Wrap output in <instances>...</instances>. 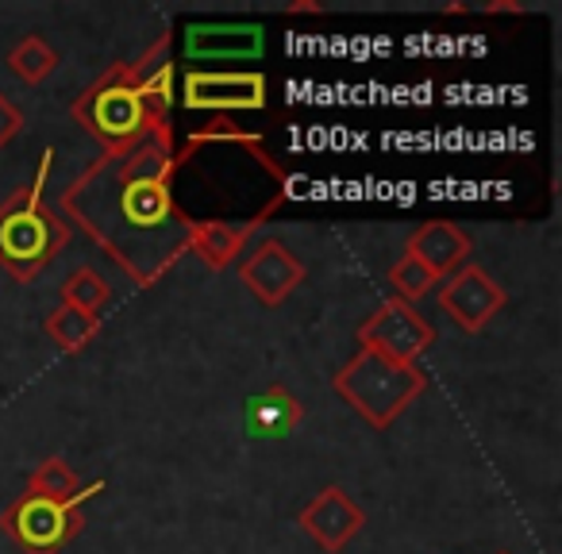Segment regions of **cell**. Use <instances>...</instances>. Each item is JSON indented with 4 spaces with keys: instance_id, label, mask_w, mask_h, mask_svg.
<instances>
[{
    "instance_id": "cell-7",
    "label": "cell",
    "mask_w": 562,
    "mask_h": 554,
    "mask_svg": "<svg viewBox=\"0 0 562 554\" xmlns=\"http://www.w3.org/2000/svg\"><path fill=\"white\" fill-rule=\"evenodd\" d=\"M270 93H266V78L255 70H193L181 81V104L189 112H216V116H232V112H258L266 109Z\"/></svg>"
},
{
    "instance_id": "cell-5",
    "label": "cell",
    "mask_w": 562,
    "mask_h": 554,
    "mask_svg": "<svg viewBox=\"0 0 562 554\" xmlns=\"http://www.w3.org/2000/svg\"><path fill=\"white\" fill-rule=\"evenodd\" d=\"M101 493V482L89 485V493H81L78 500H47L35 497V493H20L4 516H0V531L12 539L24 554H58L66 543L86 531V512H81V500Z\"/></svg>"
},
{
    "instance_id": "cell-2",
    "label": "cell",
    "mask_w": 562,
    "mask_h": 554,
    "mask_svg": "<svg viewBox=\"0 0 562 554\" xmlns=\"http://www.w3.org/2000/svg\"><path fill=\"white\" fill-rule=\"evenodd\" d=\"M170 35H162L139 58L116 63L104 78H97L70 112L104 150L132 147L147 135L170 132Z\"/></svg>"
},
{
    "instance_id": "cell-16",
    "label": "cell",
    "mask_w": 562,
    "mask_h": 554,
    "mask_svg": "<svg viewBox=\"0 0 562 554\" xmlns=\"http://www.w3.org/2000/svg\"><path fill=\"white\" fill-rule=\"evenodd\" d=\"M9 70L16 74L20 81H27V86H40V81H47L50 74L58 70V50L50 47L43 35H24V39L9 50Z\"/></svg>"
},
{
    "instance_id": "cell-20",
    "label": "cell",
    "mask_w": 562,
    "mask_h": 554,
    "mask_svg": "<svg viewBox=\"0 0 562 554\" xmlns=\"http://www.w3.org/2000/svg\"><path fill=\"white\" fill-rule=\"evenodd\" d=\"M24 124H27L24 112H20L16 104L9 101V97L0 93V150L9 147V143L16 139L20 132H24Z\"/></svg>"
},
{
    "instance_id": "cell-6",
    "label": "cell",
    "mask_w": 562,
    "mask_h": 554,
    "mask_svg": "<svg viewBox=\"0 0 562 554\" xmlns=\"http://www.w3.org/2000/svg\"><path fill=\"white\" fill-rule=\"evenodd\" d=\"M431 343H436L431 324L413 305H405L397 297L382 301L359 324V351H374L390 362H401V366H416Z\"/></svg>"
},
{
    "instance_id": "cell-22",
    "label": "cell",
    "mask_w": 562,
    "mask_h": 554,
    "mask_svg": "<svg viewBox=\"0 0 562 554\" xmlns=\"http://www.w3.org/2000/svg\"><path fill=\"white\" fill-rule=\"evenodd\" d=\"M508 12H513V16H520L524 4H508V0H501V4H485V16H508Z\"/></svg>"
},
{
    "instance_id": "cell-17",
    "label": "cell",
    "mask_w": 562,
    "mask_h": 554,
    "mask_svg": "<svg viewBox=\"0 0 562 554\" xmlns=\"http://www.w3.org/2000/svg\"><path fill=\"white\" fill-rule=\"evenodd\" d=\"M24 493H35V497H47V500H78L81 493H89V489H81V482H78V474L70 470V462H63V459H47V462H40V466L27 474V489Z\"/></svg>"
},
{
    "instance_id": "cell-10",
    "label": "cell",
    "mask_w": 562,
    "mask_h": 554,
    "mask_svg": "<svg viewBox=\"0 0 562 554\" xmlns=\"http://www.w3.org/2000/svg\"><path fill=\"white\" fill-rule=\"evenodd\" d=\"M297 523L321 551L339 554L362 528H367V512L355 505L347 489L328 485V489H321L305 508H301Z\"/></svg>"
},
{
    "instance_id": "cell-8",
    "label": "cell",
    "mask_w": 562,
    "mask_h": 554,
    "mask_svg": "<svg viewBox=\"0 0 562 554\" xmlns=\"http://www.w3.org/2000/svg\"><path fill=\"white\" fill-rule=\"evenodd\" d=\"M508 305V293L493 282V273L482 270V265L467 262L451 273L439 290V308L459 324L467 336H477L485 331V324Z\"/></svg>"
},
{
    "instance_id": "cell-4",
    "label": "cell",
    "mask_w": 562,
    "mask_h": 554,
    "mask_svg": "<svg viewBox=\"0 0 562 554\" xmlns=\"http://www.w3.org/2000/svg\"><path fill=\"white\" fill-rule=\"evenodd\" d=\"M331 389L370 423V428L385 431L424 389H428V374L420 366H401L374 351H359L347 359V366L336 370Z\"/></svg>"
},
{
    "instance_id": "cell-13",
    "label": "cell",
    "mask_w": 562,
    "mask_h": 554,
    "mask_svg": "<svg viewBox=\"0 0 562 554\" xmlns=\"http://www.w3.org/2000/svg\"><path fill=\"white\" fill-rule=\"evenodd\" d=\"M255 219H243V224H232V219H193V235H189V250L201 258L209 270H227L235 258L243 255L247 239L255 235Z\"/></svg>"
},
{
    "instance_id": "cell-1",
    "label": "cell",
    "mask_w": 562,
    "mask_h": 554,
    "mask_svg": "<svg viewBox=\"0 0 562 554\" xmlns=\"http://www.w3.org/2000/svg\"><path fill=\"white\" fill-rule=\"evenodd\" d=\"M173 132L104 150L58 196V208L132 278L155 285L189 255L193 216L173 196Z\"/></svg>"
},
{
    "instance_id": "cell-11",
    "label": "cell",
    "mask_w": 562,
    "mask_h": 554,
    "mask_svg": "<svg viewBox=\"0 0 562 554\" xmlns=\"http://www.w3.org/2000/svg\"><path fill=\"white\" fill-rule=\"evenodd\" d=\"M470 250H474V242H470V235L459 224H451V219H428V224H420L413 231L405 255H413L416 262L428 265L439 282V278H451L459 265L470 262Z\"/></svg>"
},
{
    "instance_id": "cell-18",
    "label": "cell",
    "mask_w": 562,
    "mask_h": 554,
    "mask_svg": "<svg viewBox=\"0 0 562 554\" xmlns=\"http://www.w3.org/2000/svg\"><path fill=\"white\" fill-rule=\"evenodd\" d=\"M112 301V290L104 282L101 273L93 265H78L63 282V305L66 308H78V313H89V316H101V308Z\"/></svg>"
},
{
    "instance_id": "cell-15",
    "label": "cell",
    "mask_w": 562,
    "mask_h": 554,
    "mask_svg": "<svg viewBox=\"0 0 562 554\" xmlns=\"http://www.w3.org/2000/svg\"><path fill=\"white\" fill-rule=\"evenodd\" d=\"M43 331H47V339H55L66 354H78L97 339V331H101V316H89V313H78V308L63 305L43 320Z\"/></svg>"
},
{
    "instance_id": "cell-12",
    "label": "cell",
    "mask_w": 562,
    "mask_h": 554,
    "mask_svg": "<svg viewBox=\"0 0 562 554\" xmlns=\"http://www.w3.org/2000/svg\"><path fill=\"white\" fill-rule=\"evenodd\" d=\"M186 58H209V63H232V58L262 55V27L258 24H189L181 35Z\"/></svg>"
},
{
    "instance_id": "cell-21",
    "label": "cell",
    "mask_w": 562,
    "mask_h": 554,
    "mask_svg": "<svg viewBox=\"0 0 562 554\" xmlns=\"http://www.w3.org/2000/svg\"><path fill=\"white\" fill-rule=\"evenodd\" d=\"M324 4H316V0H293V4H285V16H321Z\"/></svg>"
},
{
    "instance_id": "cell-9",
    "label": "cell",
    "mask_w": 562,
    "mask_h": 554,
    "mask_svg": "<svg viewBox=\"0 0 562 554\" xmlns=\"http://www.w3.org/2000/svg\"><path fill=\"white\" fill-rule=\"evenodd\" d=\"M239 282L258 305L278 308V305H285V297H290L293 290H301V282H305V262H301L281 239H266L239 262Z\"/></svg>"
},
{
    "instance_id": "cell-3",
    "label": "cell",
    "mask_w": 562,
    "mask_h": 554,
    "mask_svg": "<svg viewBox=\"0 0 562 554\" xmlns=\"http://www.w3.org/2000/svg\"><path fill=\"white\" fill-rule=\"evenodd\" d=\"M50 155L55 150H47L40 178L32 185L0 204V270H9V278L24 285L35 282L70 242V224L43 201V185H47L50 162H55Z\"/></svg>"
},
{
    "instance_id": "cell-14",
    "label": "cell",
    "mask_w": 562,
    "mask_h": 554,
    "mask_svg": "<svg viewBox=\"0 0 562 554\" xmlns=\"http://www.w3.org/2000/svg\"><path fill=\"white\" fill-rule=\"evenodd\" d=\"M301 420H305V408H301V400L290 389H281V385H270L266 393L247 400V431L258 439L293 436L301 428Z\"/></svg>"
},
{
    "instance_id": "cell-19",
    "label": "cell",
    "mask_w": 562,
    "mask_h": 554,
    "mask_svg": "<svg viewBox=\"0 0 562 554\" xmlns=\"http://www.w3.org/2000/svg\"><path fill=\"white\" fill-rule=\"evenodd\" d=\"M385 278H390V285H393V297L405 301V305L420 301L424 293H431V285H436V273H431L424 262H416L413 255H401L397 262L390 265Z\"/></svg>"
}]
</instances>
